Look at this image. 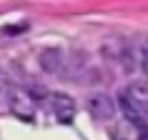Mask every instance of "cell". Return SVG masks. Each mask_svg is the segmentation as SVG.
<instances>
[{"label": "cell", "instance_id": "obj_6", "mask_svg": "<svg viewBox=\"0 0 148 140\" xmlns=\"http://www.w3.org/2000/svg\"><path fill=\"white\" fill-rule=\"evenodd\" d=\"M40 65L45 70H50V73L58 70L60 68V53H58V50H45V53L40 55Z\"/></svg>", "mask_w": 148, "mask_h": 140}, {"label": "cell", "instance_id": "obj_3", "mask_svg": "<svg viewBox=\"0 0 148 140\" xmlns=\"http://www.w3.org/2000/svg\"><path fill=\"white\" fill-rule=\"evenodd\" d=\"M88 110L95 120H113L116 115V103L110 100L106 93H95L90 100H88Z\"/></svg>", "mask_w": 148, "mask_h": 140}, {"label": "cell", "instance_id": "obj_5", "mask_svg": "<svg viewBox=\"0 0 148 140\" xmlns=\"http://www.w3.org/2000/svg\"><path fill=\"white\" fill-rule=\"evenodd\" d=\"M118 108H121L123 118H125L131 125H136V128H143V125H146V115H143V113H140V110L131 103V98L125 95V90L118 95Z\"/></svg>", "mask_w": 148, "mask_h": 140}, {"label": "cell", "instance_id": "obj_9", "mask_svg": "<svg viewBox=\"0 0 148 140\" xmlns=\"http://www.w3.org/2000/svg\"><path fill=\"white\" fill-rule=\"evenodd\" d=\"M5 85H8V83H5V75H3V70H0V93L5 90Z\"/></svg>", "mask_w": 148, "mask_h": 140}, {"label": "cell", "instance_id": "obj_2", "mask_svg": "<svg viewBox=\"0 0 148 140\" xmlns=\"http://www.w3.org/2000/svg\"><path fill=\"white\" fill-rule=\"evenodd\" d=\"M50 108H53V115L60 120V123H73L75 118V100L65 93H53L50 95Z\"/></svg>", "mask_w": 148, "mask_h": 140}, {"label": "cell", "instance_id": "obj_7", "mask_svg": "<svg viewBox=\"0 0 148 140\" xmlns=\"http://www.w3.org/2000/svg\"><path fill=\"white\" fill-rule=\"evenodd\" d=\"M140 68L148 75V40H146V45H143V53H140Z\"/></svg>", "mask_w": 148, "mask_h": 140}, {"label": "cell", "instance_id": "obj_8", "mask_svg": "<svg viewBox=\"0 0 148 140\" xmlns=\"http://www.w3.org/2000/svg\"><path fill=\"white\" fill-rule=\"evenodd\" d=\"M138 140H148V125L138 128Z\"/></svg>", "mask_w": 148, "mask_h": 140}, {"label": "cell", "instance_id": "obj_1", "mask_svg": "<svg viewBox=\"0 0 148 140\" xmlns=\"http://www.w3.org/2000/svg\"><path fill=\"white\" fill-rule=\"evenodd\" d=\"M8 108L13 115H18L20 120H33L35 118V100H33V95L23 88H15V90H10V98H8Z\"/></svg>", "mask_w": 148, "mask_h": 140}, {"label": "cell", "instance_id": "obj_4", "mask_svg": "<svg viewBox=\"0 0 148 140\" xmlns=\"http://www.w3.org/2000/svg\"><path fill=\"white\" fill-rule=\"evenodd\" d=\"M125 95H128L131 103L148 118V80H136V83H131L128 90H125Z\"/></svg>", "mask_w": 148, "mask_h": 140}]
</instances>
